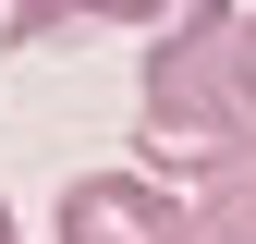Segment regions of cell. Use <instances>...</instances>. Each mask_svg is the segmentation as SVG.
<instances>
[{
	"instance_id": "1",
	"label": "cell",
	"mask_w": 256,
	"mask_h": 244,
	"mask_svg": "<svg viewBox=\"0 0 256 244\" xmlns=\"http://www.w3.org/2000/svg\"><path fill=\"white\" fill-rule=\"evenodd\" d=\"M256 146V98H244V12L196 0L171 37L146 49V159H232Z\"/></svg>"
},
{
	"instance_id": "2",
	"label": "cell",
	"mask_w": 256,
	"mask_h": 244,
	"mask_svg": "<svg viewBox=\"0 0 256 244\" xmlns=\"http://www.w3.org/2000/svg\"><path fill=\"white\" fill-rule=\"evenodd\" d=\"M183 232H196V208H171L134 171H86L61 196V244H183Z\"/></svg>"
},
{
	"instance_id": "3",
	"label": "cell",
	"mask_w": 256,
	"mask_h": 244,
	"mask_svg": "<svg viewBox=\"0 0 256 244\" xmlns=\"http://www.w3.org/2000/svg\"><path fill=\"white\" fill-rule=\"evenodd\" d=\"M183 244H256V146H232V159L208 171V196H196V232Z\"/></svg>"
},
{
	"instance_id": "4",
	"label": "cell",
	"mask_w": 256,
	"mask_h": 244,
	"mask_svg": "<svg viewBox=\"0 0 256 244\" xmlns=\"http://www.w3.org/2000/svg\"><path fill=\"white\" fill-rule=\"evenodd\" d=\"M74 24H158V0H12V49H49Z\"/></svg>"
},
{
	"instance_id": "5",
	"label": "cell",
	"mask_w": 256,
	"mask_h": 244,
	"mask_svg": "<svg viewBox=\"0 0 256 244\" xmlns=\"http://www.w3.org/2000/svg\"><path fill=\"white\" fill-rule=\"evenodd\" d=\"M244 98H256V12H244Z\"/></svg>"
},
{
	"instance_id": "6",
	"label": "cell",
	"mask_w": 256,
	"mask_h": 244,
	"mask_svg": "<svg viewBox=\"0 0 256 244\" xmlns=\"http://www.w3.org/2000/svg\"><path fill=\"white\" fill-rule=\"evenodd\" d=\"M0 244H24V232H12V208H0Z\"/></svg>"
}]
</instances>
